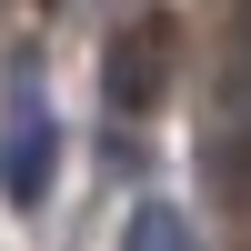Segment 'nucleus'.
<instances>
[{"mask_svg":"<svg viewBox=\"0 0 251 251\" xmlns=\"http://www.w3.org/2000/svg\"><path fill=\"white\" fill-rule=\"evenodd\" d=\"M50 181H60V121H50V100L20 80L10 111H0V201H10V211H40Z\"/></svg>","mask_w":251,"mask_h":251,"instance_id":"1","label":"nucleus"},{"mask_svg":"<svg viewBox=\"0 0 251 251\" xmlns=\"http://www.w3.org/2000/svg\"><path fill=\"white\" fill-rule=\"evenodd\" d=\"M100 80H111V111H151V100H161V80H171V20H141V30H121Z\"/></svg>","mask_w":251,"mask_h":251,"instance_id":"2","label":"nucleus"},{"mask_svg":"<svg viewBox=\"0 0 251 251\" xmlns=\"http://www.w3.org/2000/svg\"><path fill=\"white\" fill-rule=\"evenodd\" d=\"M121 251H201V241H191V221H181L171 201H141L131 231H121Z\"/></svg>","mask_w":251,"mask_h":251,"instance_id":"3","label":"nucleus"}]
</instances>
